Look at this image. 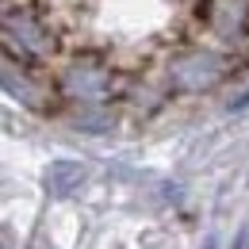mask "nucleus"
Masks as SVG:
<instances>
[{
	"label": "nucleus",
	"mask_w": 249,
	"mask_h": 249,
	"mask_svg": "<svg viewBox=\"0 0 249 249\" xmlns=\"http://www.w3.org/2000/svg\"><path fill=\"white\" fill-rule=\"evenodd\" d=\"M85 180V169L77 165V161H58V165H50V173H46V188H50V196H73L77 188Z\"/></svg>",
	"instance_id": "obj_6"
},
{
	"label": "nucleus",
	"mask_w": 249,
	"mask_h": 249,
	"mask_svg": "<svg viewBox=\"0 0 249 249\" xmlns=\"http://www.w3.org/2000/svg\"><path fill=\"white\" fill-rule=\"evenodd\" d=\"M4 92L12 100H19L23 107H31V111H50L54 104H62L58 85H54V73L23 65L16 58H4Z\"/></svg>",
	"instance_id": "obj_5"
},
{
	"label": "nucleus",
	"mask_w": 249,
	"mask_h": 249,
	"mask_svg": "<svg viewBox=\"0 0 249 249\" xmlns=\"http://www.w3.org/2000/svg\"><path fill=\"white\" fill-rule=\"evenodd\" d=\"M238 69V62L230 54H222L207 42H196V38H180L173 42L165 54H161V65H157V89L161 96H199L218 89L230 73Z\"/></svg>",
	"instance_id": "obj_1"
},
{
	"label": "nucleus",
	"mask_w": 249,
	"mask_h": 249,
	"mask_svg": "<svg viewBox=\"0 0 249 249\" xmlns=\"http://www.w3.org/2000/svg\"><path fill=\"white\" fill-rule=\"evenodd\" d=\"M184 35L242 65L249 62V0H188Z\"/></svg>",
	"instance_id": "obj_3"
},
{
	"label": "nucleus",
	"mask_w": 249,
	"mask_h": 249,
	"mask_svg": "<svg viewBox=\"0 0 249 249\" xmlns=\"http://www.w3.org/2000/svg\"><path fill=\"white\" fill-rule=\"evenodd\" d=\"M4 58H16L35 69H50L62 58V35L42 0L4 4Z\"/></svg>",
	"instance_id": "obj_2"
},
{
	"label": "nucleus",
	"mask_w": 249,
	"mask_h": 249,
	"mask_svg": "<svg viewBox=\"0 0 249 249\" xmlns=\"http://www.w3.org/2000/svg\"><path fill=\"white\" fill-rule=\"evenodd\" d=\"M54 85H58L62 104H77V107H107L123 92L119 69L107 62V54H100V50L69 54L54 69Z\"/></svg>",
	"instance_id": "obj_4"
},
{
	"label": "nucleus",
	"mask_w": 249,
	"mask_h": 249,
	"mask_svg": "<svg viewBox=\"0 0 249 249\" xmlns=\"http://www.w3.org/2000/svg\"><path fill=\"white\" fill-rule=\"evenodd\" d=\"M207 249H215V242H207Z\"/></svg>",
	"instance_id": "obj_7"
}]
</instances>
